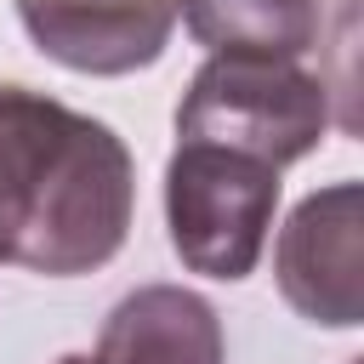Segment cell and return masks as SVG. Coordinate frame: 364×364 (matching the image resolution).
Listing matches in <instances>:
<instances>
[{
    "label": "cell",
    "instance_id": "obj_1",
    "mask_svg": "<svg viewBox=\"0 0 364 364\" xmlns=\"http://www.w3.org/2000/svg\"><path fill=\"white\" fill-rule=\"evenodd\" d=\"M136 216V159L114 125L0 85V267L74 279L119 256Z\"/></svg>",
    "mask_w": 364,
    "mask_h": 364
},
{
    "label": "cell",
    "instance_id": "obj_2",
    "mask_svg": "<svg viewBox=\"0 0 364 364\" xmlns=\"http://www.w3.org/2000/svg\"><path fill=\"white\" fill-rule=\"evenodd\" d=\"M330 131V85L301 63L273 57H210L182 102L176 142H210L256 165H296Z\"/></svg>",
    "mask_w": 364,
    "mask_h": 364
},
{
    "label": "cell",
    "instance_id": "obj_3",
    "mask_svg": "<svg viewBox=\"0 0 364 364\" xmlns=\"http://www.w3.org/2000/svg\"><path fill=\"white\" fill-rule=\"evenodd\" d=\"M279 210V171L210 142H176L165 159V228L188 273L245 279L256 273Z\"/></svg>",
    "mask_w": 364,
    "mask_h": 364
},
{
    "label": "cell",
    "instance_id": "obj_4",
    "mask_svg": "<svg viewBox=\"0 0 364 364\" xmlns=\"http://www.w3.org/2000/svg\"><path fill=\"white\" fill-rule=\"evenodd\" d=\"M279 296L324 330H353L364 318V188L330 182L307 193L273 245Z\"/></svg>",
    "mask_w": 364,
    "mask_h": 364
},
{
    "label": "cell",
    "instance_id": "obj_5",
    "mask_svg": "<svg viewBox=\"0 0 364 364\" xmlns=\"http://www.w3.org/2000/svg\"><path fill=\"white\" fill-rule=\"evenodd\" d=\"M17 17L40 57L102 80L154 68L176 28L171 0H17Z\"/></svg>",
    "mask_w": 364,
    "mask_h": 364
},
{
    "label": "cell",
    "instance_id": "obj_6",
    "mask_svg": "<svg viewBox=\"0 0 364 364\" xmlns=\"http://www.w3.org/2000/svg\"><path fill=\"white\" fill-rule=\"evenodd\" d=\"M91 364H228V336L199 290L136 284L108 307Z\"/></svg>",
    "mask_w": 364,
    "mask_h": 364
},
{
    "label": "cell",
    "instance_id": "obj_7",
    "mask_svg": "<svg viewBox=\"0 0 364 364\" xmlns=\"http://www.w3.org/2000/svg\"><path fill=\"white\" fill-rule=\"evenodd\" d=\"M171 6L210 57L296 63L324 34V0H171Z\"/></svg>",
    "mask_w": 364,
    "mask_h": 364
},
{
    "label": "cell",
    "instance_id": "obj_8",
    "mask_svg": "<svg viewBox=\"0 0 364 364\" xmlns=\"http://www.w3.org/2000/svg\"><path fill=\"white\" fill-rule=\"evenodd\" d=\"M57 364H91V358H85V353H63Z\"/></svg>",
    "mask_w": 364,
    "mask_h": 364
}]
</instances>
